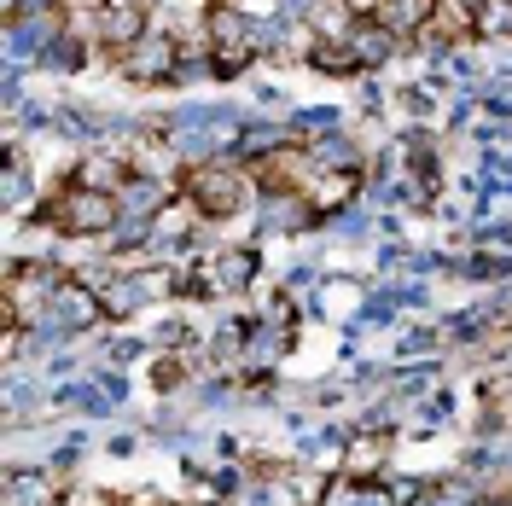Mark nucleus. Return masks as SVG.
<instances>
[{"instance_id":"obj_13","label":"nucleus","mask_w":512,"mask_h":506,"mask_svg":"<svg viewBox=\"0 0 512 506\" xmlns=\"http://www.w3.org/2000/svg\"><path fill=\"white\" fill-rule=\"evenodd\" d=\"M414 506H466V495H460V489H425Z\"/></svg>"},{"instance_id":"obj_2","label":"nucleus","mask_w":512,"mask_h":506,"mask_svg":"<svg viewBox=\"0 0 512 506\" xmlns=\"http://www.w3.org/2000/svg\"><path fill=\"white\" fill-rule=\"evenodd\" d=\"M210 35H216V76H239V70L268 47L251 18H239V12H227V6L210 12Z\"/></svg>"},{"instance_id":"obj_11","label":"nucleus","mask_w":512,"mask_h":506,"mask_svg":"<svg viewBox=\"0 0 512 506\" xmlns=\"http://www.w3.org/2000/svg\"><path fill=\"white\" fill-rule=\"evenodd\" d=\"M303 222H309V210H303L291 192H274V198H268V227H280V233H297Z\"/></svg>"},{"instance_id":"obj_9","label":"nucleus","mask_w":512,"mask_h":506,"mask_svg":"<svg viewBox=\"0 0 512 506\" xmlns=\"http://www.w3.org/2000/svg\"><path fill=\"white\" fill-rule=\"evenodd\" d=\"M251 274H256V256L251 251H227L222 262H216V285H222V291H245Z\"/></svg>"},{"instance_id":"obj_15","label":"nucleus","mask_w":512,"mask_h":506,"mask_svg":"<svg viewBox=\"0 0 512 506\" xmlns=\"http://www.w3.org/2000/svg\"><path fill=\"white\" fill-rule=\"evenodd\" d=\"M489 506H512V501H489Z\"/></svg>"},{"instance_id":"obj_5","label":"nucleus","mask_w":512,"mask_h":506,"mask_svg":"<svg viewBox=\"0 0 512 506\" xmlns=\"http://www.w3.org/2000/svg\"><path fill=\"white\" fill-rule=\"evenodd\" d=\"M47 320H59V326H94L99 320V297L82 280H59L53 285V297H47Z\"/></svg>"},{"instance_id":"obj_14","label":"nucleus","mask_w":512,"mask_h":506,"mask_svg":"<svg viewBox=\"0 0 512 506\" xmlns=\"http://www.w3.org/2000/svg\"><path fill=\"white\" fill-rule=\"evenodd\" d=\"M448 6L460 12V24H478V12H483V6H489V0H448Z\"/></svg>"},{"instance_id":"obj_7","label":"nucleus","mask_w":512,"mask_h":506,"mask_svg":"<svg viewBox=\"0 0 512 506\" xmlns=\"http://www.w3.org/2000/svg\"><path fill=\"white\" fill-rule=\"evenodd\" d=\"M344 47H350V59H355V70H367V64H384L390 53H396V35H390V24H361L355 18V30L344 35Z\"/></svg>"},{"instance_id":"obj_3","label":"nucleus","mask_w":512,"mask_h":506,"mask_svg":"<svg viewBox=\"0 0 512 506\" xmlns=\"http://www.w3.org/2000/svg\"><path fill=\"white\" fill-rule=\"evenodd\" d=\"M187 192L198 198V210H204V216H233V210H239V198H245L239 175H233V169H222V163H204V169H192V175H187Z\"/></svg>"},{"instance_id":"obj_10","label":"nucleus","mask_w":512,"mask_h":506,"mask_svg":"<svg viewBox=\"0 0 512 506\" xmlns=\"http://www.w3.org/2000/svg\"><path fill=\"white\" fill-rule=\"evenodd\" d=\"M326 506H390V495L373 489V483H361V477H350V483H338V489L326 495Z\"/></svg>"},{"instance_id":"obj_12","label":"nucleus","mask_w":512,"mask_h":506,"mask_svg":"<svg viewBox=\"0 0 512 506\" xmlns=\"http://www.w3.org/2000/svg\"><path fill=\"white\" fill-rule=\"evenodd\" d=\"M268 355H280V332H274V326H256V338H251V361L262 367Z\"/></svg>"},{"instance_id":"obj_6","label":"nucleus","mask_w":512,"mask_h":506,"mask_svg":"<svg viewBox=\"0 0 512 506\" xmlns=\"http://www.w3.org/2000/svg\"><path fill=\"white\" fill-rule=\"evenodd\" d=\"M140 30H146V0H105L99 6V35L111 47H134Z\"/></svg>"},{"instance_id":"obj_8","label":"nucleus","mask_w":512,"mask_h":506,"mask_svg":"<svg viewBox=\"0 0 512 506\" xmlns=\"http://www.w3.org/2000/svg\"><path fill=\"white\" fill-rule=\"evenodd\" d=\"M6 506H53V483L41 472H6Z\"/></svg>"},{"instance_id":"obj_4","label":"nucleus","mask_w":512,"mask_h":506,"mask_svg":"<svg viewBox=\"0 0 512 506\" xmlns=\"http://www.w3.org/2000/svg\"><path fill=\"white\" fill-rule=\"evenodd\" d=\"M181 70V41L175 35H140L128 47V76L134 82H169Z\"/></svg>"},{"instance_id":"obj_1","label":"nucleus","mask_w":512,"mask_h":506,"mask_svg":"<svg viewBox=\"0 0 512 506\" xmlns=\"http://www.w3.org/2000/svg\"><path fill=\"white\" fill-rule=\"evenodd\" d=\"M47 222L64 227V233H105V227H117V198L105 187H70L59 204H47Z\"/></svg>"}]
</instances>
